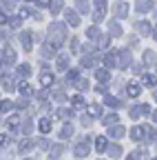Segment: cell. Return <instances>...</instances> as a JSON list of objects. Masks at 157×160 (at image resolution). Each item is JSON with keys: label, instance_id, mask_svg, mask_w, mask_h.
<instances>
[{"label": "cell", "instance_id": "1", "mask_svg": "<svg viewBox=\"0 0 157 160\" xmlns=\"http://www.w3.org/2000/svg\"><path fill=\"white\" fill-rule=\"evenodd\" d=\"M64 38H67L64 25H58V22H53V25L49 27V42H51L53 47H60Z\"/></svg>", "mask_w": 157, "mask_h": 160}, {"label": "cell", "instance_id": "2", "mask_svg": "<svg viewBox=\"0 0 157 160\" xmlns=\"http://www.w3.org/2000/svg\"><path fill=\"white\" fill-rule=\"evenodd\" d=\"M146 133H148V127H135V129L131 131V138L135 140V142H140V140L146 138Z\"/></svg>", "mask_w": 157, "mask_h": 160}, {"label": "cell", "instance_id": "3", "mask_svg": "<svg viewBox=\"0 0 157 160\" xmlns=\"http://www.w3.org/2000/svg\"><path fill=\"white\" fill-rule=\"evenodd\" d=\"M135 9L140 11V13L150 11V9H153V0H137V2H135Z\"/></svg>", "mask_w": 157, "mask_h": 160}, {"label": "cell", "instance_id": "4", "mask_svg": "<svg viewBox=\"0 0 157 160\" xmlns=\"http://www.w3.org/2000/svg\"><path fill=\"white\" fill-rule=\"evenodd\" d=\"M64 18H67V22H69L71 27H77V25H80V18H77V13H75L73 9H67V11H64Z\"/></svg>", "mask_w": 157, "mask_h": 160}, {"label": "cell", "instance_id": "5", "mask_svg": "<svg viewBox=\"0 0 157 160\" xmlns=\"http://www.w3.org/2000/svg\"><path fill=\"white\" fill-rule=\"evenodd\" d=\"M113 11H115L117 18H126V16H128V5H126V2H117Z\"/></svg>", "mask_w": 157, "mask_h": 160}, {"label": "cell", "instance_id": "6", "mask_svg": "<svg viewBox=\"0 0 157 160\" xmlns=\"http://www.w3.org/2000/svg\"><path fill=\"white\" fill-rule=\"evenodd\" d=\"M142 113H150V107L148 105H140V107H133L131 109V118H140Z\"/></svg>", "mask_w": 157, "mask_h": 160}, {"label": "cell", "instance_id": "7", "mask_svg": "<svg viewBox=\"0 0 157 160\" xmlns=\"http://www.w3.org/2000/svg\"><path fill=\"white\" fill-rule=\"evenodd\" d=\"M142 85L144 87H157V78L153 73H144L142 76Z\"/></svg>", "mask_w": 157, "mask_h": 160}, {"label": "cell", "instance_id": "8", "mask_svg": "<svg viewBox=\"0 0 157 160\" xmlns=\"http://www.w3.org/2000/svg\"><path fill=\"white\" fill-rule=\"evenodd\" d=\"M40 82H42V87H51L53 85V73L51 71H42L40 73Z\"/></svg>", "mask_w": 157, "mask_h": 160}, {"label": "cell", "instance_id": "9", "mask_svg": "<svg viewBox=\"0 0 157 160\" xmlns=\"http://www.w3.org/2000/svg\"><path fill=\"white\" fill-rule=\"evenodd\" d=\"M75 156H77V158H84V156H89V145H86V142L75 145Z\"/></svg>", "mask_w": 157, "mask_h": 160}, {"label": "cell", "instance_id": "10", "mask_svg": "<svg viewBox=\"0 0 157 160\" xmlns=\"http://www.w3.org/2000/svg\"><path fill=\"white\" fill-rule=\"evenodd\" d=\"M135 27H137V33H140V36H148V33H150V29H153V27H150V22H137Z\"/></svg>", "mask_w": 157, "mask_h": 160}, {"label": "cell", "instance_id": "11", "mask_svg": "<svg viewBox=\"0 0 157 160\" xmlns=\"http://www.w3.org/2000/svg\"><path fill=\"white\" fill-rule=\"evenodd\" d=\"M131 62V51H122L120 56H117V65H120V67H126Z\"/></svg>", "mask_w": 157, "mask_h": 160}, {"label": "cell", "instance_id": "12", "mask_svg": "<svg viewBox=\"0 0 157 160\" xmlns=\"http://www.w3.org/2000/svg\"><path fill=\"white\" fill-rule=\"evenodd\" d=\"M140 91H142V87H140V85H135V82H131V85L126 87V93H128L131 98H137V96H140Z\"/></svg>", "mask_w": 157, "mask_h": 160}, {"label": "cell", "instance_id": "13", "mask_svg": "<svg viewBox=\"0 0 157 160\" xmlns=\"http://www.w3.org/2000/svg\"><path fill=\"white\" fill-rule=\"evenodd\" d=\"M95 78L100 80V85H106V82H109V71H106V69H97V71H95Z\"/></svg>", "mask_w": 157, "mask_h": 160}, {"label": "cell", "instance_id": "14", "mask_svg": "<svg viewBox=\"0 0 157 160\" xmlns=\"http://www.w3.org/2000/svg\"><path fill=\"white\" fill-rule=\"evenodd\" d=\"M104 65H106L109 69H113V67H117V53H109V56L104 58Z\"/></svg>", "mask_w": 157, "mask_h": 160}, {"label": "cell", "instance_id": "15", "mask_svg": "<svg viewBox=\"0 0 157 160\" xmlns=\"http://www.w3.org/2000/svg\"><path fill=\"white\" fill-rule=\"evenodd\" d=\"M106 151H109L111 158H120L122 156V147L120 145H111V147H106Z\"/></svg>", "mask_w": 157, "mask_h": 160}, {"label": "cell", "instance_id": "16", "mask_svg": "<svg viewBox=\"0 0 157 160\" xmlns=\"http://www.w3.org/2000/svg\"><path fill=\"white\" fill-rule=\"evenodd\" d=\"M38 129H40L42 133H49L51 131V120H47V118H42L40 122H38Z\"/></svg>", "mask_w": 157, "mask_h": 160}, {"label": "cell", "instance_id": "17", "mask_svg": "<svg viewBox=\"0 0 157 160\" xmlns=\"http://www.w3.org/2000/svg\"><path fill=\"white\" fill-rule=\"evenodd\" d=\"M95 149L97 151H106V138L104 136H97L95 138Z\"/></svg>", "mask_w": 157, "mask_h": 160}, {"label": "cell", "instance_id": "18", "mask_svg": "<svg viewBox=\"0 0 157 160\" xmlns=\"http://www.w3.org/2000/svg\"><path fill=\"white\" fill-rule=\"evenodd\" d=\"M86 111H89V116H93V118H97V116H100V113H102V107L93 102V105H89V107H86Z\"/></svg>", "mask_w": 157, "mask_h": 160}, {"label": "cell", "instance_id": "19", "mask_svg": "<svg viewBox=\"0 0 157 160\" xmlns=\"http://www.w3.org/2000/svg\"><path fill=\"white\" fill-rule=\"evenodd\" d=\"M31 147H33V140H22V142L18 145V151H20V153H27Z\"/></svg>", "mask_w": 157, "mask_h": 160}, {"label": "cell", "instance_id": "20", "mask_svg": "<svg viewBox=\"0 0 157 160\" xmlns=\"http://www.w3.org/2000/svg\"><path fill=\"white\" fill-rule=\"evenodd\" d=\"M18 122H20V120H18V116H9V120H7V129H9V131H16V129H18Z\"/></svg>", "mask_w": 157, "mask_h": 160}, {"label": "cell", "instance_id": "21", "mask_svg": "<svg viewBox=\"0 0 157 160\" xmlns=\"http://www.w3.org/2000/svg\"><path fill=\"white\" fill-rule=\"evenodd\" d=\"M20 42H22V47L29 51V49H31V33H20Z\"/></svg>", "mask_w": 157, "mask_h": 160}, {"label": "cell", "instance_id": "22", "mask_svg": "<svg viewBox=\"0 0 157 160\" xmlns=\"http://www.w3.org/2000/svg\"><path fill=\"white\" fill-rule=\"evenodd\" d=\"M58 69H60V71H67V69H69V58H67V56H60V58H58Z\"/></svg>", "mask_w": 157, "mask_h": 160}, {"label": "cell", "instance_id": "23", "mask_svg": "<svg viewBox=\"0 0 157 160\" xmlns=\"http://www.w3.org/2000/svg\"><path fill=\"white\" fill-rule=\"evenodd\" d=\"M18 89H20V93H22V96H31V93H33V89H31V85H29V82H20V85H18Z\"/></svg>", "mask_w": 157, "mask_h": 160}, {"label": "cell", "instance_id": "24", "mask_svg": "<svg viewBox=\"0 0 157 160\" xmlns=\"http://www.w3.org/2000/svg\"><path fill=\"white\" fill-rule=\"evenodd\" d=\"M71 136H73V127H71V125H64V127L60 129V138L67 140V138H71Z\"/></svg>", "mask_w": 157, "mask_h": 160}, {"label": "cell", "instance_id": "25", "mask_svg": "<svg viewBox=\"0 0 157 160\" xmlns=\"http://www.w3.org/2000/svg\"><path fill=\"white\" fill-rule=\"evenodd\" d=\"M60 11H62V0H53V2H51V13L58 16Z\"/></svg>", "mask_w": 157, "mask_h": 160}, {"label": "cell", "instance_id": "26", "mask_svg": "<svg viewBox=\"0 0 157 160\" xmlns=\"http://www.w3.org/2000/svg\"><path fill=\"white\" fill-rule=\"evenodd\" d=\"M109 27H111V36H122V27L117 25L115 20H111V25H109Z\"/></svg>", "mask_w": 157, "mask_h": 160}, {"label": "cell", "instance_id": "27", "mask_svg": "<svg viewBox=\"0 0 157 160\" xmlns=\"http://www.w3.org/2000/svg\"><path fill=\"white\" fill-rule=\"evenodd\" d=\"M124 133H126V131H124V127H120V125H115V127L111 129V136H113V138H122Z\"/></svg>", "mask_w": 157, "mask_h": 160}, {"label": "cell", "instance_id": "28", "mask_svg": "<svg viewBox=\"0 0 157 160\" xmlns=\"http://www.w3.org/2000/svg\"><path fill=\"white\" fill-rule=\"evenodd\" d=\"M71 105H73L75 109H80V107L84 105V98H82L80 93H77V96H73V100H71Z\"/></svg>", "mask_w": 157, "mask_h": 160}, {"label": "cell", "instance_id": "29", "mask_svg": "<svg viewBox=\"0 0 157 160\" xmlns=\"http://www.w3.org/2000/svg\"><path fill=\"white\" fill-rule=\"evenodd\" d=\"M86 36H89L91 40H97V38H100V29H95V27H89V29H86Z\"/></svg>", "mask_w": 157, "mask_h": 160}, {"label": "cell", "instance_id": "30", "mask_svg": "<svg viewBox=\"0 0 157 160\" xmlns=\"http://www.w3.org/2000/svg\"><path fill=\"white\" fill-rule=\"evenodd\" d=\"M75 5H77V9H80V13L89 11V0H75Z\"/></svg>", "mask_w": 157, "mask_h": 160}, {"label": "cell", "instance_id": "31", "mask_svg": "<svg viewBox=\"0 0 157 160\" xmlns=\"http://www.w3.org/2000/svg\"><path fill=\"white\" fill-rule=\"evenodd\" d=\"M104 125H109V127H111V125H117V113H109V116L104 118Z\"/></svg>", "mask_w": 157, "mask_h": 160}, {"label": "cell", "instance_id": "32", "mask_svg": "<svg viewBox=\"0 0 157 160\" xmlns=\"http://www.w3.org/2000/svg\"><path fill=\"white\" fill-rule=\"evenodd\" d=\"M18 73H20V76H31V67L29 65H20V67H18Z\"/></svg>", "mask_w": 157, "mask_h": 160}, {"label": "cell", "instance_id": "33", "mask_svg": "<svg viewBox=\"0 0 157 160\" xmlns=\"http://www.w3.org/2000/svg\"><path fill=\"white\" fill-rule=\"evenodd\" d=\"M11 109H13L11 100H2V102H0V111H11Z\"/></svg>", "mask_w": 157, "mask_h": 160}, {"label": "cell", "instance_id": "34", "mask_svg": "<svg viewBox=\"0 0 157 160\" xmlns=\"http://www.w3.org/2000/svg\"><path fill=\"white\" fill-rule=\"evenodd\" d=\"M2 85H5V89H7V91H11V89L16 87V85H13V80H11L9 76H5V78H2Z\"/></svg>", "mask_w": 157, "mask_h": 160}, {"label": "cell", "instance_id": "35", "mask_svg": "<svg viewBox=\"0 0 157 160\" xmlns=\"http://www.w3.org/2000/svg\"><path fill=\"white\" fill-rule=\"evenodd\" d=\"M2 58H5V60H9V62H13V60H16V53H13V49H5Z\"/></svg>", "mask_w": 157, "mask_h": 160}, {"label": "cell", "instance_id": "36", "mask_svg": "<svg viewBox=\"0 0 157 160\" xmlns=\"http://www.w3.org/2000/svg\"><path fill=\"white\" fill-rule=\"evenodd\" d=\"M58 118H60V120H69V118H71V111H67V109H60V111H58Z\"/></svg>", "mask_w": 157, "mask_h": 160}, {"label": "cell", "instance_id": "37", "mask_svg": "<svg viewBox=\"0 0 157 160\" xmlns=\"http://www.w3.org/2000/svg\"><path fill=\"white\" fill-rule=\"evenodd\" d=\"M106 105L109 107H120V100H115L113 96H106Z\"/></svg>", "mask_w": 157, "mask_h": 160}, {"label": "cell", "instance_id": "38", "mask_svg": "<svg viewBox=\"0 0 157 160\" xmlns=\"http://www.w3.org/2000/svg\"><path fill=\"white\" fill-rule=\"evenodd\" d=\"M60 151H64L62 147H53V153L49 156V160H58V156H60Z\"/></svg>", "mask_w": 157, "mask_h": 160}, {"label": "cell", "instance_id": "39", "mask_svg": "<svg viewBox=\"0 0 157 160\" xmlns=\"http://www.w3.org/2000/svg\"><path fill=\"white\" fill-rule=\"evenodd\" d=\"M7 22L11 25V29H18V27H20V18H9Z\"/></svg>", "mask_w": 157, "mask_h": 160}, {"label": "cell", "instance_id": "40", "mask_svg": "<svg viewBox=\"0 0 157 160\" xmlns=\"http://www.w3.org/2000/svg\"><path fill=\"white\" fill-rule=\"evenodd\" d=\"M95 7H97V11L104 13V9H106V0H95Z\"/></svg>", "mask_w": 157, "mask_h": 160}, {"label": "cell", "instance_id": "41", "mask_svg": "<svg viewBox=\"0 0 157 160\" xmlns=\"http://www.w3.org/2000/svg\"><path fill=\"white\" fill-rule=\"evenodd\" d=\"M93 65H95L93 58H82V67H93Z\"/></svg>", "mask_w": 157, "mask_h": 160}, {"label": "cell", "instance_id": "42", "mask_svg": "<svg viewBox=\"0 0 157 160\" xmlns=\"http://www.w3.org/2000/svg\"><path fill=\"white\" fill-rule=\"evenodd\" d=\"M97 40H100V47H102V49H104V47H109V36H100Z\"/></svg>", "mask_w": 157, "mask_h": 160}, {"label": "cell", "instance_id": "43", "mask_svg": "<svg viewBox=\"0 0 157 160\" xmlns=\"http://www.w3.org/2000/svg\"><path fill=\"white\" fill-rule=\"evenodd\" d=\"M75 78H77V71H75V69L67 73V80H69V82H75Z\"/></svg>", "mask_w": 157, "mask_h": 160}, {"label": "cell", "instance_id": "44", "mask_svg": "<svg viewBox=\"0 0 157 160\" xmlns=\"http://www.w3.org/2000/svg\"><path fill=\"white\" fill-rule=\"evenodd\" d=\"M93 20H95V22H102V20H104V13H102V11H95V13H93Z\"/></svg>", "mask_w": 157, "mask_h": 160}, {"label": "cell", "instance_id": "45", "mask_svg": "<svg viewBox=\"0 0 157 160\" xmlns=\"http://www.w3.org/2000/svg\"><path fill=\"white\" fill-rule=\"evenodd\" d=\"M144 60H146V62H153V60H155V53H153V51H146V53H144Z\"/></svg>", "mask_w": 157, "mask_h": 160}, {"label": "cell", "instance_id": "46", "mask_svg": "<svg viewBox=\"0 0 157 160\" xmlns=\"http://www.w3.org/2000/svg\"><path fill=\"white\" fill-rule=\"evenodd\" d=\"M77 89H80V91L89 89V82H84V80H80V82H77Z\"/></svg>", "mask_w": 157, "mask_h": 160}, {"label": "cell", "instance_id": "47", "mask_svg": "<svg viewBox=\"0 0 157 160\" xmlns=\"http://www.w3.org/2000/svg\"><path fill=\"white\" fill-rule=\"evenodd\" d=\"M20 16H22V18H29V16H31V9H27V7L20 9Z\"/></svg>", "mask_w": 157, "mask_h": 160}, {"label": "cell", "instance_id": "48", "mask_svg": "<svg viewBox=\"0 0 157 160\" xmlns=\"http://www.w3.org/2000/svg\"><path fill=\"white\" fill-rule=\"evenodd\" d=\"M7 140H9V138H7L5 133H0V147H2V145H7Z\"/></svg>", "mask_w": 157, "mask_h": 160}, {"label": "cell", "instance_id": "49", "mask_svg": "<svg viewBox=\"0 0 157 160\" xmlns=\"http://www.w3.org/2000/svg\"><path fill=\"white\" fill-rule=\"evenodd\" d=\"M7 20H9V18H7L5 13H0V25H7Z\"/></svg>", "mask_w": 157, "mask_h": 160}, {"label": "cell", "instance_id": "50", "mask_svg": "<svg viewBox=\"0 0 157 160\" xmlns=\"http://www.w3.org/2000/svg\"><path fill=\"white\" fill-rule=\"evenodd\" d=\"M38 2H40L42 7H47V5H51V0H38Z\"/></svg>", "mask_w": 157, "mask_h": 160}, {"label": "cell", "instance_id": "51", "mask_svg": "<svg viewBox=\"0 0 157 160\" xmlns=\"http://www.w3.org/2000/svg\"><path fill=\"white\" fill-rule=\"evenodd\" d=\"M153 120H155V122H157V109L153 111Z\"/></svg>", "mask_w": 157, "mask_h": 160}, {"label": "cell", "instance_id": "52", "mask_svg": "<svg viewBox=\"0 0 157 160\" xmlns=\"http://www.w3.org/2000/svg\"><path fill=\"white\" fill-rule=\"evenodd\" d=\"M153 38H155V40H157V27H155V29H153Z\"/></svg>", "mask_w": 157, "mask_h": 160}, {"label": "cell", "instance_id": "53", "mask_svg": "<svg viewBox=\"0 0 157 160\" xmlns=\"http://www.w3.org/2000/svg\"><path fill=\"white\" fill-rule=\"evenodd\" d=\"M0 67H2V56H0Z\"/></svg>", "mask_w": 157, "mask_h": 160}, {"label": "cell", "instance_id": "54", "mask_svg": "<svg viewBox=\"0 0 157 160\" xmlns=\"http://www.w3.org/2000/svg\"><path fill=\"white\" fill-rule=\"evenodd\" d=\"M128 160H135V158H133V156H131V158H128Z\"/></svg>", "mask_w": 157, "mask_h": 160}, {"label": "cell", "instance_id": "55", "mask_svg": "<svg viewBox=\"0 0 157 160\" xmlns=\"http://www.w3.org/2000/svg\"><path fill=\"white\" fill-rule=\"evenodd\" d=\"M155 18H157V11H155Z\"/></svg>", "mask_w": 157, "mask_h": 160}, {"label": "cell", "instance_id": "56", "mask_svg": "<svg viewBox=\"0 0 157 160\" xmlns=\"http://www.w3.org/2000/svg\"><path fill=\"white\" fill-rule=\"evenodd\" d=\"M27 2H31V0H27Z\"/></svg>", "mask_w": 157, "mask_h": 160}, {"label": "cell", "instance_id": "57", "mask_svg": "<svg viewBox=\"0 0 157 160\" xmlns=\"http://www.w3.org/2000/svg\"><path fill=\"white\" fill-rule=\"evenodd\" d=\"M155 98H157V93H155Z\"/></svg>", "mask_w": 157, "mask_h": 160}, {"label": "cell", "instance_id": "58", "mask_svg": "<svg viewBox=\"0 0 157 160\" xmlns=\"http://www.w3.org/2000/svg\"><path fill=\"white\" fill-rule=\"evenodd\" d=\"M155 160H157V158H155Z\"/></svg>", "mask_w": 157, "mask_h": 160}]
</instances>
